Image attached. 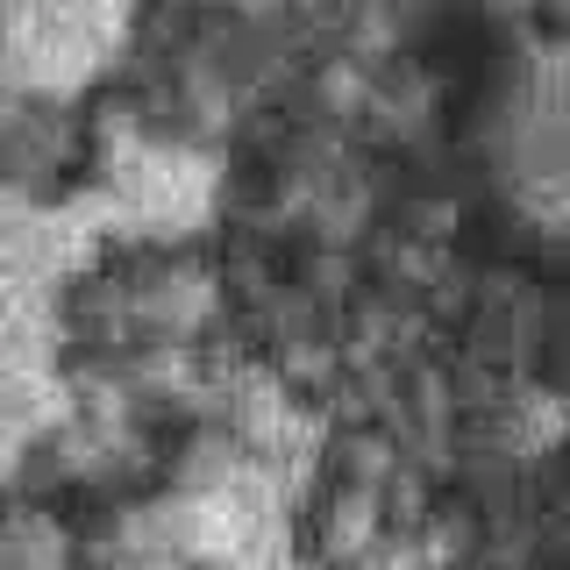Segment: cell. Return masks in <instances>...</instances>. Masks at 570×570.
Returning a JSON list of instances; mask_svg holds the SVG:
<instances>
[{"label":"cell","instance_id":"obj_1","mask_svg":"<svg viewBox=\"0 0 570 570\" xmlns=\"http://www.w3.org/2000/svg\"><path fill=\"white\" fill-rule=\"evenodd\" d=\"M107 22L100 14H14L8 22V71L22 86H71L100 65Z\"/></svg>","mask_w":570,"mask_h":570}]
</instances>
